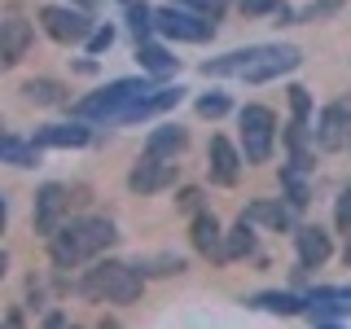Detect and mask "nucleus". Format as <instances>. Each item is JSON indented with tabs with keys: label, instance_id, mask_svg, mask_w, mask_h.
Wrapping results in <instances>:
<instances>
[{
	"label": "nucleus",
	"instance_id": "nucleus-18",
	"mask_svg": "<svg viewBox=\"0 0 351 329\" xmlns=\"http://www.w3.org/2000/svg\"><path fill=\"white\" fill-rule=\"evenodd\" d=\"M184 127H158V132H149V141H145V154H158V158H176V154L184 149Z\"/></svg>",
	"mask_w": 351,
	"mask_h": 329
},
{
	"label": "nucleus",
	"instance_id": "nucleus-1",
	"mask_svg": "<svg viewBox=\"0 0 351 329\" xmlns=\"http://www.w3.org/2000/svg\"><path fill=\"white\" fill-rule=\"evenodd\" d=\"M114 237L119 233L110 219H75V224H66L49 237V250H53L58 268H75V263L97 259L106 246H114Z\"/></svg>",
	"mask_w": 351,
	"mask_h": 329
},
{
	"label": "nucleus",
	"instance_id": "nucleus-13",
	"mask_svg": "<svg viewBox=\"0 0 351 329\" xmlns=\"http://www.w3.org/2000/svg\"><path fill=\"white\" fill-rule=\"evenodd\" d=\"M36 145L44 149H80L88 145V127L84 123H49L36 132Z\"/></svg>",
	"mask_w": 351,
	"mask_h": 329
},
{
	"label": "nucleus",
	"instance_id": "nucleus-26",
	"mask_svg": "<svg viewBox=\"0 0 351 329\" xmlns=\"http://www.w3.org/2000/svg\"><path fill=\"white\" fill-rule=\"evenodd\" d=\"M128 18H132V31H136V40H145L154 27H158V22H154V9L149 5H132L128 9Z\"/></svg>",
	"mask_w": 351,
	"mask_h": 329
},
{
	"label": "nucleus",
	"instance_id": "nucleus-3",
	"mask_svg": "<svg viewBox=\"0 0 351 329\" xmlns=\"http://www.w3.org/2000/svg\"><path fill=\"white\" fill-rule=\"evenodd\" d=\"M141 93H149L145 80H114L110 88H101V93L84 97V101L75 106V114H80V119H119Z\"/></svg>",
	"mask_w": 351,
	"mask_h": 329
},
{
	"label": "nucleus",
	"instance_id": "nucleus-10",
	"mask_svg": "<svg viewBox=\"0 0 351 329\" xmlns=\"http://www.w3.org/2000/svg\"><path fill=\"white\" fill-rule=\"evenodd\" d=\"M176 101H180V88H149V93H141L136 101H132L123 114L114 119V123H141V119H149V114H162V110H171Z\"/></svg>",
	"mask_w": 351,
	"mask_h": 329
},
{
	"label": "nucleus",
	"instance_id": "nucleus-4",
	"mask_svg": "<svg viewBox=\"0 0 351 329\" xmlns=\"http://www.w3.org/2000/svg\"><path fill=\"white\" fill-rule=\"evenodd\" d=\"M272 141H277V114L268 106L241 110V149H246V162H268Z\"/></svg>",
	"mask_w": 351,
	"mask_h": 329
},
{
	"label": "nucleus",
	"instance_id": "nucleus-6",
	"mask_svg": "<svg viewBox=\"0 0 351 329\" xmlns=\"http://www.w3.org/2000/svg\"><path fill=\"white\" fill-rule=\"evenodd\" d=\"M154 22H158V31L167 40H189V44H202L215 36V27L206 22L202 14H184V9H158L154 14Z\"/></svg>",
	"mask_w": 351,
	"mask_h": 329
},
{
	"label": "nucleus",
	"instance_id": "nucleus-29",
	"mask_svg": "<svg viewBox=\"0 0 351 329\" xmlns=\"http://www.w3.org/2000/svg\"><path fill=\"white\" fill-rule=\"evenodd\" d=\"M285 0H241V14L259 18V14H272V9H281Z\"/></svg>",
	"mask_w": 351,
	"mask_h": 329
},
{
	"label": "nucleus",
	"instance_id": "nucleus-25",
	"mask_svg": "<svg viewBox=\"0 0 351 329\" xmlns=\"http://www.w3.org/2000/svg\"><path fill=\"white\" fill-rule=\"evenodd\" d=\"M255 307H268V312H285V316H290V312H307V303H303V299H294V294H277V290H272V294H259Z\"/></svg>",
	"mask_w": 351,
	"mask_h": 329
},
{
	"label": "nucleus",
	"instance_id": "nucleus-20",
	"mask_svg": "<svg viewBox=\"0 0 351 329\" xmlns=\"http://www.w3.org/2000/svg\"><path fill=\"white\" fill-rule=\"evenodd\" d=\"M136 58H141V66H145L149 75H167L171 66H176V58L167 49H158V44H149V40H141L136 44Z\"/></svg>",
	"mask_w": 351,
	"mask_h": 329
},
{
	"label": "nucleus",
	"instance_id": "nucleus-33",
	"mask_svg": "<svg viewBox=\"0 0 351 329\" xmlns=\"http://www.w3.org/2000/svg\"><path fill=\"white\" fill-rule=\"evenodd\" d=\"M197 197H202L197 189H184V193H180V206H184V211H193V206H197Z\"/></svg>",
	"mask_w": 351,
	"mask_h": 329
},
{
	"label": "nucleus",
	"instance_id": "nucleus-23",
	"mask_svg": "<svg viewBox=\"0 0 351 329\" xmlns=\"http://www.w3.org/2000/svg\"><path fill=\"white\" fill-rule=\"evenodd\" d=\"M22 93H27L31 106H58L62 101V84H53V80H31V84H22Z\"/></svg>",
	"mask_w": 351,
	"mask_h": 329
},
{
	"label": "nucleus",
	"instance_id": "nucleus-31",
	"mask_svg": "<svg viewBox=\"0 0 351 329\" xmlns=\"http://www.w3.org/2000/svg\"><path fill=\"white\" fill-rule=\"evenodd\" d=\"M334 215H338V228H347L351 233V189L338 197V206H334Z\"/></svg>",
	"mask_w": 351,
	"mask_h": 329
},
{
	"label": "nucleus",
	"instance_id": "nucleus-9",
	"mask_svg": "<svg viewBox=\"0 0 351 329\" xmlns=\"http://www.w3.org/2000/svg\"><path fill=\"white\" fill-rule=\"evenodd\" d=\"M171 180H176V158H158V154H145V162L132 167V175H128V184L136 193H158Z\"/></svg>",
	"mask_w": 351,
	"mask_h": 329
},
{
	"label": "nucleus",
	"instance_id": "nucleus-15",
	"mask_svg": "<svg viewBox=\"0 0 351 329\" xmlns=\"http://www.w3.org/2000/svg\"><path fill=\"white\" fill-rule=\"evenodd\" d=\"M294 241H299V263L303 268H321V263L329 259V233H321V228H299L294 233Z\"/></svg>",
	"mask_w": 351,
	"mask_h": 329
},
{
	"label": "nucleus",
	"instance_id": "nucleus-5",
	"mask_svg": "<svg viewBox=\"0 0 351 329\" xmlns=\"http://www.w3.org/2000/svg\"><path fill=\"white\" fill-rule=\"evenodd\" d=\"M40 27L58 44H80V40L93 36V22H88L80 9H62V5H44L40 9Z\"/></svg>",
	"mask_w": 351,
	"mask_h": 329
},
{
	"label": "nucleus",
	"instance_id": "nucleus-24",
	"mask_svg": "<svg viewBox=\"0 0 351 329\" xmlns=\"http://www.w3.org/2000/svg\"><path fill=\"white\" fill-rule=\"evenodd\" d=\"M246 219H250V224H255V219H263V224H272V228H285V224H290V211H285L281 202H255V206L246 211Z\"/></svg>",
	"mask_w": 351,
	"mask_h": 329
},
{
	"label": "nucleus",
	"instance_id": "nucleus-21",
	"mask_svg": "<svg viewBox=\"0 0 351 329\" xmlns=\"http://www.w3.org/2000/svg\"><path fill=\"white\" fill-rule=\"evenodd\" d=\"M0 149H5V162H14V167H36L44 145H36V141H31V145H22L18 136H5V145H0Z\"/></svg>",
	"mask_w": 351,
	"mask_h": 329
},
{
	"label": "nucleus",
	"instance_id": "nucleus-30",
	"mask_svg": "<svg viewBox=\"0 0 351 329\" xmlns=\"http://www.w3.org/2000/svg\"><path fill=\"white\" fill-rule=\"evenodd\" d=\"M290 101H294V119H307V110H312V101H307V88H290Z\"/></svg>",
	"mask_w": 351,
	"mask_h": 329
},
{
	"label": "nucleus",
	"instance_id": "nucleus-8",
	"mask_svg": "<svg viewBox=\"0 0 351 329\" xmlns=\"http://www.w3.org/2000/svg\"><path fill=\"white\" fill-rule=\"evenodd\" d=\"M66 206H71V193H66L62 184H44V189L36 193V233H44V237L58 233Z\"/></svg>",
	"mask_w": 351,
	"mask_h": 329
},
{
	"label": "nucleus",
	"instance_id": "nucleus-32",
	"mask_svg": "<svg viewBox=\"0 0 351 329\" xmlns=\"http://www.w3.org/2000/svg\"><path fill=\"white\" fill-rule=\"evenodd\" d=\"M193 9H202V14H219V9H224V0H189Z\"/></svg>",
	"mask_w": 351,
	"mask_h": 329
},
{
	"label": "nucleus",
	"instance_id": "nucleus-28",
	"mask_svg": "<svg viewBox=\"0 0 351 329\" xmlns=\"http://www.w3.org/2000/svg\"><path fill=\"white\" fill-rule=\"evenodd\" d=\"M110 44H114V27H97L93 36H88V53H106Z\"/></svg>",
	"mask_w": 351,
	"mask_h": 329
},
{
	"label": "nucleus",
	"instance_id": "nucleus-19",
	"mask_svg": "<svg viewBox=\"0 0 351 329\" xmlns=\"http://www.w3.org/2000/svg\"><path fill=\"white\" fill-rule=\"evenodd\" d=\"M255 250V228H250V219L241 215L237 219V228L228 233V241H224V259H241V255H250Z\"/></svg>",
	"mask_w": 351,
	"mask_h": 329
},
{
	"label": "nucleus",
	"instance_id": "nucleus-17",
	"mask_svg": "<svg viewBox=\"0 0 351 329\" xmlns=\"http://www.w3.org/2000/svg\"><path fill=\"white\" fill-rule=\"evenodd\" d=\"M193 246L202 250V255H219L224 259V246H219V224H215V215H193Z\"/></svg>",
	"mask_w": 351,
	"mask_h": 329
},
{
	"label": "nucleus",
	"instance_id": "nucleus-14",
	"mask_svg": "<svg viewBox=\"0 0 351 329\" xmlns=\"http://www.w3.org/2000/svg\"><path fill=\"white\" fill-rule=\"evenodd\" d=\"M347 119H351V101H334L321 114V132H316V141H321V149H338L347 136Z\"/></svg>",
	"mask_w": 351,
	"mask_h": 329
},
{
	"label": "nucleus",
	"instance_id": "nucleus-11",
	"mask_svg": "<svg viewBox=\"0 0 351 329\" xmlns=\"http://www.w3.org/2000/svg\"><path fill=\"white\" fill-rule=\"evenodd\" d=\"M206 158H211V180H215V184H237L241 158H237L233 141H224V136H211V145H206Z\"/></svg>",
	"mask_w": 351,
	"mask_h": 329
},
{
	"label": "nucleus",
	"instance_id": "nucleus-22",
	"mask_svg": "<svg viewBox=\"0 0 351 329\" xmlns=\"http://www.w3.org/2000/svg\"><path fill=\"white\" fill-rule=\"evenodd\" d=\"M281 180H285V193H290V206L299 211V206H307V180H303V162L294 158L290 167L281 171Z\"/></svg>",
	"mask_w": 351,
	"mask_h": 329
},
{
	"label": "nucleus",
	"instance_id": "nucleus-2",
	"mask_svg": "<svg viewBox=\"0 0 351 329\" xmlns=\"http://www.w3.org/2000/svg\"><path fill=\"white\" fill-rule=\"evenodd\" d=\"M141 290H145V277H141V268H132V263H97V268H88V277L80 281V294L93 303H136Z\"/></svg>",
	"mask_w": 351,
	"mask_h": 329
},
{
	"label": "nucleus",
	"instance_id": "nucleus-12",
	"mask_svg": "<svg viewBox=\"0 0 351 329\" xmlns=\"http://www.w3.org/2000/svg\"><path fill=\"white\" fill-rule=\"evenodd\" d=\"M27 44H31V27L18 14H9L0 22V58H5V66H18L27 58Z\"/></svg>",
	"mask_w": 351,
	"mask_h": 329
},
{
	"label": "nucleus",
	"instance_id": "nucleus-7",
	"mask_svg": "<svg viewBox=\"0 0 351 329\" xmlns=\"http://www.w3.org/2000/svg\"><path fill=\"white\" fill-rule=\"evenodd\" d=\"M299 62H303V53L294 49V44H259V58H255V66L246 71V80H250V84L277 80V75L294 71Z\"/></svg>",
	"mask_w": 351,
	"mask_h": 329
},
{
	"label": "nucleus",
	"instance_id": "nucleus-16",
	"mask_svg": "<svg viewBox=\"0 0 351 329\" xmlns=\"http://www.w3.org/2000/svg\"><path fill=\"white\" fill-rule=\"evenodd\" d=\"M307 312L316 321H325V316H351V290H316L307 299Z\"/></svg>",
	"mask_w": 351,
	"mask_h": 329
},
{
	"label": "nucleus",
	"instance_id": "nucleus-27",
	"mask_svg": "<svg viewBox=\"0 0 351 329\" xmlns=\"http://www.w3.org/2000/svg\"><path fill=\"white\" fill-rule=\"evenodd\" d=\"M197 114H202V119H219V114H228V97H224V93L202 97V101H197Z\"/></svg>",
	"mask_w": 351,
	"mask_h": 329
}]
</instances>
